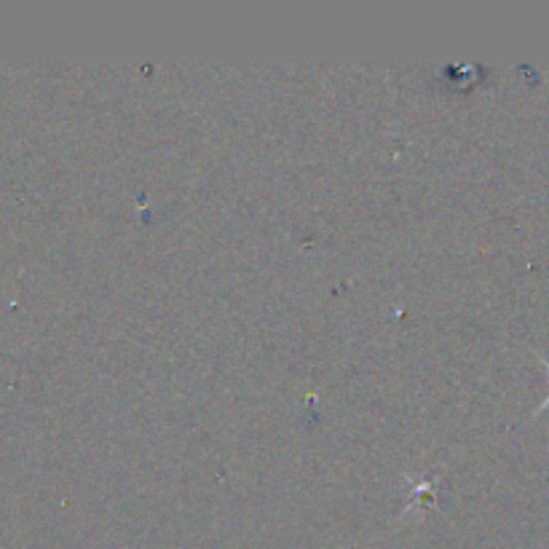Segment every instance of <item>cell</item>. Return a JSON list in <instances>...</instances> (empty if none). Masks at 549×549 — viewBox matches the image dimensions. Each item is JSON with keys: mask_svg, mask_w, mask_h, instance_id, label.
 <instances>
[{"mask_svg": "<svg viewBox=\"0 0 549 549\" xmlns=\"http://www.w3.org/2000/svg\"><path fill=\"white\" fill-rule=\"evenodd\" d=\"M547 367H549V365H547ZM547 405H549V400H547V402H544V408H547ZM544 408H541V410H544Z\"/></svg>", "mask_w": 549, "mask_h": 549, "instance_id": "6da1fadb", "label": "cell"}]
</instances>
